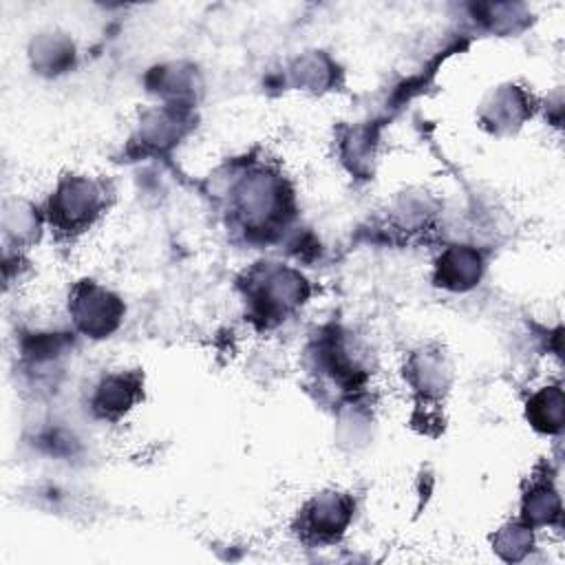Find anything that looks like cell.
Masks as SVG:
<instances>
[{
  "instance_id": "277c9868",
  "label": "cell",
  "mask_w": 565,
  "mask_h": 565,
  "mask_svg": "<svg viewBox=\"0 0 565 565\" xmlns=\"http://www.w3.org/2000/svg\"><path fill=\"white\" fill-rule=\"evenodd\" d=\"M351 516V501L342 494L329 492L322 497H316L305 514H302V523H305V532L309 534H318L320 541L327 539H335L344 525L349 523Z\"/></svg>"
},
{
  "instance_id": "6da1fadb",
  "label": "cell",
  "mask_w": 565,
  "mask_h": 565,
  "mask_svg": "<svg viewBox=\"0 0 565 565\" xmlns=\"http://www.w3.org/2000/svg\"><path fill=\"white\" fill-rule=\"evenodd\" d=\"M104 210V188L97 181L86 177H73L60 183L57 192L51 199V225L60 232L75 234L84 232L95 216Z\"/></svg>"
},
{
  "instance_id": "3957f363",
  "label": "cell",
  "mask_w": 565,
  "mask_h": 565,
  "mask_svg": "<svg viewBox=\"0 0 565 565\" xmlns=\"http://www.w3.org/2000/svg\"><path fill=\"white\" fill-rule=\"evenodd\" d=\"M73 313L82 331L102 338L110 333L121 316V305L115 296L97 285H84L73 296Z\"/></svg>"
},
{
  "instance_id": "7a4b0ae2",
  "label": "cell",
  "mask_w": 565,
  "mask_h": 565,
  "mask_svg": "<svg viewBox=\"0 0 565 565\" xmlns=\"http://www.w3.org/2000/svg\"><path fill=\"white\" fill-rule=\"evenodd\" d=\"M307 296L305 280L285 267H265L249 274V300L263 320H280Z\"/></svg>"
},
{
  "instance_id": "8992f818",
  "label": "cell",
  "mask_w": 565,
  "mask_h": 565,
  "mask_svg": "<svg viewBox=\"0 0 565 565\" xmlns=\"http://www.w3.org/2000/svg\"><path fill=\"white\" fill-rule=\"evenodd\" d=\"M137 388H139V382H135L132 377L113 375L104 380V384L97 388V395H95L97 413L104 417L119 415L137 399Z\"/></svg>"
},
{
  "instance_id": "5b68a950",
  "label": "cell",
  "mask_w": 565,
  "mask_h": 565,
  "mask_svg": "<svg viewBox=\"0 0 565 565\" xmlns=\"http://www.w3.org/2000/svg\"><path fill=\"white\" fill-rule=\"evenodd\" d=\"M439 271L444 285L452 287V289H463L470 287L472 282H477L479 271H481V260L479 254L466 247H455L448 249L441 258H439Z\"/></svg>"
},
{
  "instance_id": "52a82bcc",
  "label": "cell",
  "mask_w": 565,
  "mask_h": 565,
  "mask_svg": "<svg viewBox=\"0 0 565 565\" xmlns=\"http://www.w3.org/2000/svg\"><path fill=\"white\" fill-rule=\"evenodd\" d=\"M527 415L541 430H558L563 419V397L558 388H545L527 402Z\"/></svg>"
}]
</instances>
